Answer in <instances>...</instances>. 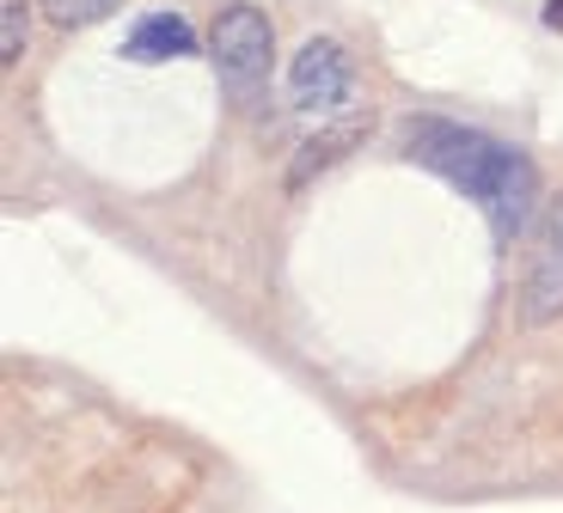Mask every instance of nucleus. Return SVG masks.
Instances as JSON below:
<instances>
[{
	"label": "nucleus",
	"mask_w": 563,
	"mask_h": 513,
	"mask_svg": "<svg viewBox=\"0 0 563 513\" xmlns=\"http://www.w3.org/2000/svg\"><path fill=\"white\" fill-rule=\"evenodd\" d=\"M31 19H25V0H0V62L13 68L19 56H25V37H31Z\"/></svg>",
	"instance_id": "7"
},
{
	"label": "nucleus",
	"mask_w": 563,
	"mask_h": 513,
	"mask_svg": "<svg viewBox=\"0 0 563 513\" xmlns=\"http://www.w3.org/2000/svg\"><path fill=\"white\" fill-rule=\"evenodd\" d=\"M545 25H551V31H563V0H551V7H545Z\"/></svg>",
	"instance_id": "8"
},
{
	"label": "nucleus",
	"mask_w": 563,
	"mask_h": 513,
	"mask_svg": "<svg viewBox=\"0 0 563 513\" xmlns=\"http://www.w3.org/2000/svg\"><path fill=\"white\" fill-rule=\"evenodd\" d=\"M129 62H178V56H197V31H190V19L184 13H147L135 19V31H129L123 43Z\"/></svg>",
	"instance_id": "5"
},
{
	"label": "nucleus",
	"mask_w": 563,
	"mask_h": 513,
	"mask_svg": "<svg viewBox=\"0 0 563 513\" xmlns=\"http://www.w3.org/2000/svg\"><path fill=\"white\" fill-rule=\"evenodd\" d=\"M355 92V62L343 43L331 37H312L295 49V62H288V104H295L300 116H331L343 111Z\"/></svg>",
	"instance_id": "3"
},
{
	"label": "nucleus",
	"mask_w": 563,
	"mask_h": 513,
	"mask_svg": "<svg viewBox=\"0 0 563 513\" xmlns=\"http://www.w3.org/2000/svg\"><path fill=\"white\" fill-rule=\"evenodd\" d=\"M527 324H551L563 312V196L551 209L545 233H539V250H533V269H527Z\"/></svg>",
	"instance_id": "4"
},
{
	"label": "nucleus",
	"mask_w": 563,
	"mask_h": 513,
	"mask_svg": "<svg viewBox=\"0 0 563 513\" xmlns=\"http://www.w3.org/2000/svg\"><path fill=\"white\" fill-rule=\"evenodd\" d=\"M37 7H43V19H49V25L86 31V25H99V19H111L123 0H37Z\"/></svg>",
	"instance_id": "6"
},
{
	"label": "nucleus",
	"mask_w": 563,
	"mask_h": 513,
	"mask_svg": "<svg viewBox=\"0 0 563 513\" xmlns=\"http://www.w3.org/2000/svg\"><path fill=\"white\" fill-rule=\"evenodd\" d=\"M214 74L233 98H252L269 74V19L245 0H233L221 19H214Z\"/></svg>",
	"instance_id": "2"
},
{
	"label": "nucleus",
	"mask_w": 563,
	"mask_h": 513,
	"mask_svg": "<svg viewBox=\"0 0 563 513\" xmlns=\"http://www.w3.org/2000/svg\"><path fill=\"white\" fill-rule=\"evenodd\" d=\"M405 147L422 171H435L441 183L484 202L503 238H515L527 226V209H533V166H527V153L503 147V141L478 135V129L441 123V116H417Z\"/></svg>",
	"instance_id": "1"
}]
</instances>
